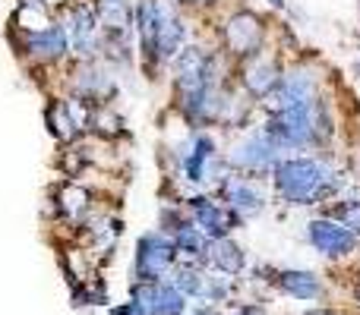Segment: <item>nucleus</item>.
<instances>
[{
  "mask_svg": "<svg viewBox=\"0 0 360 315\" xmlns=\"http://www.w3.org/2000/svg\"><path fill=\"white\" fill-rule=\"evenodd\" d=\"M95 13H98L101 25L108 29L111 38H124L130 29V16H133V4L130 0H95Z\"/></svg>",
  "mask_w": 360,
  "mask_h": 315,
  "instance_id": "18",
  "label": "nucleus"
},
{
  "mask_svg": "<svg viewBox=\"0 0 360 315\" xmlns=\"http://www.w3.org/2000/svg\"><path fill=\"white\" fill-rule=\"evenodd\" d=\"M278 284H281V290L297 300H316L323 293L319 278L313 272H285V274H278Z\"/></svg>",
  "mask_w": 360,
  "mask_h": 315,
  "instance_id": "19",
  "label": "nucleus"
},
{
  "mask_svg": "<svg viewBox=\"0 0 360 315\" xmlns=\"http://www.w3.org/2000/svg\"><path fill=\"white\" fill-rule=\"evenodd\" d=\"M205 262L212 268H218L221 274H240L243 272V249L234 240H209L205 246Z\"/></svg>",
  "mask_w": 360,
  "mask_h": 315,
  "instance_id": "16",
  "label": "nucleus"
},
{
  "mask_svg": "<svg viewBox=\"0 0 360 315\" xmlns=\"http://www.w3.org/2000/svg\"><path fill=\"white\" fill-rule=\"evenodd\" d=\"M63 29L70 35V51L79 57H92L98 51V13L89 4H73L63 16Z\"/></svg>",
  "mask_w": 360,
  "mask_h": 315,
  "instance_id": "5",
  "label": "nucleus"
},
{
  "mask_svg": "<svg viewBox=\"0 0 360 315\" xmlns=\"http://www.w3.org/2000/svg\"><path fill=\"white\" fill-rule=\"evenodd\" d=\"M212 57H205L199 48H184L177 54V69H174V82H177V92L184 95V98H190V95L202 92V88L212 86Z\"/></svg>",
  "mask_w": 360,
  "mask_h": 315,
  "instance_id": "7",
  "label": "nucleus"
},
{
  "mask_svg": "<svg viewBox=\"0 0 360 315\" xmlns=\"http://www.w3.org/2000/svg\"><path fill=\"white\" fill-rule=\"evenodd\" d=\"M174 246H177V253H184V255L205 259V246H209V240H205V234L199 227H193V224H180V227L174 230Z\"/></svg>",
  "mask_w": 360,
  "mask_h": 315,
  "instance_id": "23",
  "label": "nucleus"
},
{
  "mask_svg": "<svg viewBox=\"0 0 360 315\" xmlns=\"http://www.w3.org/2000/svg\"><path fill=\"white\" fill-rule=\"evenodd\" d=\"M19 51L29 54L35 63H57L70 54V35L63 29V22H51L48 29L25 32L19 38Z\"/></svg>",
  "mask_w": 360,
  "mask_h": 315,
  "instance_id": "4",
  "label": "nucleus"
},
{
  "mask_svg": "<svg viewBox=\"0 0 360 315\" xmlns=\"http://www.w3.org/2000/svg\"><path fill=\"white\" fill-rule=\"evenodd\" d=\"M338 217H342V227L348 230L351 236H360V202L342 205V208H338Z\"/></svg>",
  "mask_w": 360,
  "mask_h": 315,
  "instance_id": "25",
  "label": "nucleus"
},
{
  "mask_svg": "<svg viewBox=\"0 0 360 315\" xmlns=\"http://www.w3.org/2000/svg\"><path fill=\"white\" fill-rule=\"evenodd\" d=\"M177 246L165 234H143L136 243V255H133V278L139 284H152V281H165L177 262Z\"/></svg>",
  "mask_w": 360,
  "mask_h": 315,
  "instance_id": "2",
  "label": "nucleus"
},
{
  "mask_svg": "<svg viewBox=\"0 0 360 315\" xmlns=\"http://www.w3.org/2000/svg\"><path fill=\"white\" fill-rule=\"evenodd\" d=\"M130 300L139 303L146 315H186V297L171 281H152V284H133Z\"/></svg>",
  "mask_w": 360,
  "mask_h": 315,
  "instance_id": "3",
  "label": "nucleus"
},
{
  "mask_svg": "<svg viewBox=\"0 0 360 315\" xmlns=\"http://www.w3.org/2000/svg\"><path fill=\"white\" fill-rule=\"evenodd\" d=\"M231 164L240 167V170H250V173L269 170V167L275 164V145L269 142L266 136H253L237 145L234 155H231Z\"/></svg>",
  "mask_w": 360,
  "mask_h": 315,
  "instance_id": "15",
  "label": "nucleus"
},
{
  "mask_svg": "<svg viewBox=\"0 0 360 315\" xmlns=\"http://www.w3.org/2000/svg\"><path fill=\"white\" fill-rule=\"evenodd\" d=\"M262 22L253 16V13H237V16L228 19V25H224V41H228V48L234 51V54H256L262 44Z\"/></svg>",
  "mask_w": 360,
  "mask_h": 315,
  "instance_id": "11",
  "label": "nucleus"
},
{
  "mask_svg": "<svg viewBox=\"0 0 360 315\" xmlns=\"http://www.w3.org/2000/svg\"><path fill=\"white\" fill-rule=\"evenodd\" d=\"M73 92H76V101H79V105L98 107V105H105L108 95L114 92V79L98 67V63H82L76 79H73Z\"/></svg>",
  "mask_w": 360,
  "mask_h": 315,
  "instance_id": "10",
  "label": "nucleus"
},
{
  "mask_svg": "<svg viewBox=\"0 0 360 315\" xmlns=\"http://www.w3.org/2000/svg\"><path fill=\"white\" fill-rule=\"evenodd\" d=\"M357 297H360V284H357Z\"/></svg>",
  "mask_w": 360,
  "mask_h": 315,
  "instance_id": "30",
  "label": "nucleus"
},
{
  "mask_svg": "<svg viewBox=\"0 0 360 315\" xmlns=\"http://www.w3.org/2000/svg\"><path fill=\"white\" fill-rule=\"evenodd\" d=\"M275 189L288 199V202L313 205L319 196L332 189V177L319 161L310 158H291L275 164Z\"/></svg>",
  "mask_w": 360,
  "mask_h": 315,
  "instance_id": "1",
  "label": "nucleus"
},
{
  "mask_svg": "<svg viewBox=\"0 0 360 315\" xmlns=\"http://www.w3.org/2000/svg\"><path fill=\"white\" fill-rule=\"evenodd\" d=\"M108 315H146L143 309H139V303H133V300H127V303H117L108 309Z\"/></svg>",
  "mask_w": 360,
  "mask_h": 315,
  "instance_id": "26",
  "label": "nucleus"
},
{
  "mask_svg": "<svg viewBox=\"0 0 360 315\" xmlns=\"http://www.w3.org/2000/svg\"><path fill=\"white\" fill-rule=\"evenodd\" d=\"M272 4H275V6H278V10H281V6H285V0H272Z\"/></svg>",
  "mask_w": 360,
  "mask_h": 315,
  "instance_id": "29",
  "label": "nucleus"
},
{
  "mask_svg": "<svg viewBox=\"0 0 360 315\" xmlns=\"http://www.w3.org/2000/svg\"><path fill=\"white\" fill-rule=\"evenodd\" d=\"M310 243L326 255H348L354 249V236L335 221H313L310 224Z\"/></svg>",
  "mask_w": 360,
  "mask_h": 315,
  "instance_id": "14",
  "label": "nucleus"
},
{
  "mask_svg": "<svg viewBox=\"0 0 360 315\" xmlns=\"http://www.w3.org/2000/svg\"><path fill=\"white\" fill-rule=\"evenodd\" d=\"M304 315H335L332 309H310V312H304Z\"/></svg>",
  "mask_w": 360,
  "mask_h": 315,
  "instance_id": "27",
  "label": "nucleus"
},
{
  "mask_svg": "<svg viewBox=\"0 0 360 315\" xmlns=\"http://www.w3.org/2000/svg\"><path fill=\"white\" fill-rule=\"evenodd\" d=\"M212 158H215V142H212L209 136H196V142H193V152L184 161L186 180H193V183H202V180H205V164H209Z\"/></svg>",
  "mask_w": 360,
  "mask_h": 315,
  "instance_id": "20",
  "label": "nucleus"
},
{
  "mask_svg": "<svg viewBox=\"0 0 360 315\" xmlns=\"http://www.w3.org/2000/svg\"><path fill=\"white\" fill-rule=\"evenodd\" d=\"M86 211H89V192L79 189V186H67L60 192V215L67 221H79Z\"/></svg>",
  "mask_w": 360,
  "mask_h": 315,
  "instance_id": "24",
  "label": "nucleus"
},
{
  "mask_svg": "<svg viewBox=\"0 0 360 315\" xmlns=\"http://www.w3.org/2000/svg\"><path fill=\"white\" fill-rule=\"evenodd\" d=\"M184 51V22L174 10L158 0V29H155V57L158 60H171Z\"/></svg>",
  "mask_w": 360,
  "mask_h": 315,
  "instance_id": "13",
  "label": "nucleus"
},
{
  "mask_svg": "<svg viewBox=\"0 0 360 315\" xmlns=\"http://www.w3.org/2000/svg\"><path fill=\"white\" fill-rule=\"evenodd\" d=\"M186 205H190V211H193V217H196L199 230H202L209 240H224V236L237 227V215H234V211L221 208V205L212 202V199L193 196V199H186Z\"/></svg>",
  "mask_w": 360,
  "mask_h": 315,
  "instance_id": "8",
  "label": "nucleus"
},
{
  "mask_svg": "<svg viewBox=\"0 0 360 315\" xmlns=\"http://www.w3.org/2000/svg\"><path fill=\"white\" fill-rule=\"evenodd\" d=\"M184 4H212V0H184Z\"/></svg>",
  "mask_w": 360,
  "mask_h": 315,
  "instance_id": "28",
  "label": "nucleus"
},
{
  "mask_svg": "<svg viewBox=\"0 0 360 315\" xmlns=\"http://www.w3.org/2000/svg\"><path fill=\"white\" fill-rule=\"evenodd\" d=\"M44 120H48L51 136H54L57 142H73L82 130H89L92 114L89 111L82 114L73 101H51L48 111H44Z\"/></svg>",
  "mask_w": 360,
  "mask_h": 315,
  "instance_id": "9",
  "label": "nucleus"
},
{
  "mask_svg": "<svg viewBox=\"0 0 360 315\" xmlns=\"http://www.w3.org/2000/svg\"><path fill=\"white\" fill-rule=\"evenodd\" d=\"M171 284L184 293L186 300H205V287H209V278L199 272L196 265H180L171 278Z\"/></svg>",
  "mask_w": 360,
  "mask_h": 315,
  "instance_id": "22",
  "label": "nucleus"
},
{
  "mask_svg": "<svg viewBox=\"0 0 360 315\" xmlns=\"http://www.w3.org/2000/svg\"><path fill=\"white\" fill-rule=\"evenodd\" d=\"M357 73H360V67H357Z\"/></svg>",
  "mask_w": 360,
  "mask_h": 315,
  "instance_id": "31",
  "label": "nucleus"
},
{
  "mask_svg": "<svg viewBox=\"0 0 360 315\" xmlns=\"http://www.w3.org/2000/svg\"><path fill=\"white\" fill-rule=\"evenodd\" d=\"M243 86L250 88L253 95H272V88L278 86V69L272 67V63H250L247 69H243Z\"/></svg>",
  "mask_w": 360,
  "mask_h": 315,
  "instance_id": "21",
  "label": "nucleus"
},
{
  "mask_svg": "<svg viewBox=\"0 0 360 315\" xmlns=\"http://www.w3.org/2000/svg\"><path fill=\"white\" fill-rule=\"evenodd\" d=\"M313 130H316V126H313V120H310V105L291 107V111H281L269 120L266 139L272 145H307Z\"/></svg>",
  "mask_w": 360,
  "mask_h": 315,
  "instance_id": "6",
  "label": "nucleus"
},
{
  "mask_svg": "<svg viewBox=\"0 0 360 315\" xmlns=\"http://www.w3.org/2000/svg\"><path fill=\"white\" fill-rule=\"evenodd\" d=\"M310 98H313V76L294 73V76H285L272 88L269 107H275V114H281V111H291V107H307Z\"/></svg>",
  "mask_w": 360,
  "mask_h": 315,
  "instance_id": "12",
  "label": "nucleus"
},
{
  "mask_svg": "<svg viewBox=\"0 0 360 315\" xmlns=\"http://www.w3.org/2000/svg\"><path fill=\"white\" fill-rule=\"evenodd\" d=\"M221 192H224V199H228V205L237 211V215H247V217H253V215H259V211H262V196L253 189V186L247 183V180H237V177L224 180Z\"/></svg>",
  "mask_w": 360,
  "mask_h": 315,
  "instance_id": "17",
  "label": "nucleus"
}]
</instances>
